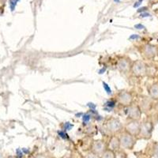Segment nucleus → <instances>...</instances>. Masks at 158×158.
I'll list each match as a JSON object with an SVG mask.
<instances>
[{
  "mask_svg": "<svg viewBox=\"0 0 158 158\" xmlns=\"http://www.w3.org/2000/svg\"><path fill=\"white\" fill-rule=\"evenodd\" d=\"M135 136L130 135L127 132L123 133L119 137V142H120V147L123 149H131L134 147L135 144Z\"/></svg>",
  "mask_w": 158,
  "mask_h": 158,
  "instance_id": "1",
  "label": "nucleus"
},
{
  "mask_svg": "<svg viewBox=\"0 0 158 158\" xmlns=\"http://www.w3.org/2000/svg\"><path fill=\"white\" fill-rule=\"evenodd\" d=\"M131 70H132V73L135 76L138 77H142V76L146 75L147 72V67H146V63L142 61H136L131 65Z\"/></svg>",
  "mask_w": 158,
  "mask_h": 158,
  "instance_id": "2",
  "label": "nucleus"
},
{
  "mask_svg": "<svg viewBox=\"0 0 158 158\" xmlns=\"http://www.w3.org/2000/svg\"><path fill=\"white\" fill-rule=\"evenodd\" d=\"M122 128H123L122 123H121V122L118 120V118H110L109 120H108L106 123L107 131L111 132V133L115 134L117 133V132H119V131L122 130Z\"/></svg>",
  "mask_w": 158,
  "mask_h": 158,
  "instance_id": "3",
  "label": "nucleus"
},
{
  "mask_svg": "<svg viewBox=\"0 0 158 158\" xmlns=\"http://www.w3.org/2000/svg\"><path fill=\"white\" fill-rule=\"evenodd\" d=\"M127 115L131 118V120H139L142 115V111L140 108L136 105H132V106H128L127 108Z\"/></svg>",
  "mask_w": 158,
  "mask_h": 158,
  "instance_id": "4",
  "label": "nucleus"
},
{
  "mask_svg": "<svg viewBox=\"0 0 158 158\" xmlns=\"http://www.w3.org/2000/svg\"><path fill=\"white\" fill-rule=\"evenodd\" d=\"M153 123L150 121H144L142 123L140 124V132L139 135H142L145 138H149L153 131Z\"/></svg>",
  "mask_w": 158,
  "mask_h": 158,
  "instance_id": "5",
  "label": "nucleus"
},
{
  "mask_svg": "<svg viewBox=\"0 0 158 158\" xmlns=\"http://www.w3.org/2000/svg\"><path fill=\"white\" fill-rule=\"evenodd\" d=\"M140 124L138 120H131L126 125V132L133 136H137L140 132Z\"/></svg>",
  "mask_w": 158,
  "mask_h": 158,
  "instance_id": "6",
  "label": "nucleus"
},
{
  "mask_svg": "<svg viewBox=\"0 0 158 158\" xmlns=\"http://www.w3.org/2000/svg\"><path fill=\"white\" fill-rule=\"evenodd\" d=\"M117 100H118V102L123 106H130L132 102L133 97L129 92L123 91L121 92L120 94H118Z\"/></svg>",
  "mask_w": 158,
  "mask_h": 158,
  "instance_id": "7",
  "label": "nucleus"
},
{
  "mask_svg": "<svg viewBox=\"0 0 158 158\" xmlns=\"http://www.w3.org/2000/svg\"><path fill=\"white\" fill-rule=\"evenodd\" d=\"M106 150V144L101 140H97L92 145V152L97 155H101Z\"/></svg>",
  "mask_w": 158,
  "mask_h": 158,
  "instance_id": "8",
  "label": "nucleus"
},
{
  "mask_svg": "<svg viewBox=\"0 0 158 158\" xmlns=\"http://www.w3.org/2000/svg\"><path fill=\"white\" fill-rule=\"evenodd\" d=\"M117 68L123 73H127L128 71L131 70V61L126 58H122L117 63Z\"/></svg>",
  "mask_w": 158,
  "mask_h": 158,
  "instance_id": "9",
  "label": "nucleus"
},
{
  "mask_svg": "<svg viewBox=\"0 0 158 158\" xmlns=\"http://www.w3.org/2000/svg\"><path fill=\"white\" fill-rule=\"evenodd\" d=\"M157 48L154 45L146 44L143 48V53L147 58H153L157 54Z\"/></svg>",
  "mask_w": 158,
  "mask_h": 158,
  "instance_id": "10",
  "label": "nucleus"
},
{
  "mask_svg": "<svg viewBox=\"0 0 158 158\" xmlns=\"http://www.w3.org/2000/svg\"><path fill=\"white\" fill-rule=\"evenodd\" d=\"M108 149L112 151H116L120 148V142H119V138L116 136H112L109 140L108 145Z\"/></svg>",
  "mask_w": 158,
  "mask_h": 158,
  "instance_id": "11",
  "label": "nucleus"
},
{
  "mask_svg": "<svg viewBox=\"0 0 158 158\" xmlns=\"http://www.w3.org/2000/svg\"><path fill=\"white\" fill-rule=\"evenodd\" d=\"M149 94L153 100H158V83L153 84L149 89Z\"/></svg>",
  "mask_w": 158,
  "mask_h": 158,
  "instance_id": "12",
  "label": "nucleus"
},
{
  "mask_svg": "<svg viewBox=\"0 0 158 158\" xmlns=\"http://www.w3.org/2000/svg\"><path fill=\"white\" fill-rule=\"evenodd\" d=\"M100 158H116V156H115V153L114 151L110 150V149H108L101 154Z\"/></svg>",
  "mask_w": 158,
  "mask_h": 158,
  "instance_id": "13",
  "label": "nucleus"
},
{
  "mask_svg": "<svg viewBox=\"0 0 158 158\" xmlns=\"http://www.w3.org/2000/svg\"><path fill=\"white\" fill-rule=\"evenodd\" d=\"M115 101H113V100H110V101H107L105 103V106H106V108L105 109L108 110V111H110V110H112L115 106Z\"/></svg>",
  "mask_w": 158,
  "mask_h": 158,
  "instance_id": "14",
  "label": "nucleus"
},
{
  "mask_svg": "<svg viewBox=\"0 0 158 158\" xmlns=\"http://www.w3.org/2000/svg\"><path fill=\"white\" fill-rule=\"evenodd\" d=\"M102 84H103V87H104V90H105V92L107 93V94H108V95H111V94H112L111 87H110L106 82H104V81H103Z\"/></svg>",
  "mask_w": 158,
  "mask_h": 158,
  "instance_id": "15",
  "label": "nucleus"
},
{
  "mask_svg": "<svg viewBox=\"0 0 158 158\" xmlns=\"http://www.w3.org/2000/svg\"><path fill=\"white\" fill-rule=\"evenodd\" d=\"M58 134H59V136L61 137L62 138H63V139H68L69 138V135H67V133L66 132V131H58Z\"/></svg>",
  "mask_w": 158,
  "mask_h": 158,
  "instance_id": "16",
  "label": "nucleus"
},
{
  "mask_svg": "<svg viewBox=\"0 0 158 158\" xmlns=\"http://www.w3.org/2000/svg\"><path fill=\"white\" fill-rule=\"evenodd\" d=\"M73 125H72L70 123H65L64 124H63V130H64V131H70V130L72 129V127H73Z\"/></svg>",
  "mask_w": 158,
  "mask_h": 158,
  "instance_id": "17",
  "label": "nucleus"
},
{
  "mask_svg": "<svg viewBox=\"0 0 158 158\" xmlns=\"http://www.w3.org/2000/svg\"><path fill=\"white\" fill-rule=\"evenodd\" d=\"M91 115L89 114H85V115H82V119L84 123H88L89 122V120L91 119Z\"/></svg>",
  "mask_w": 158,
  "mask_h": 158,
  "instance_id": "18",
  "label": "nucleus"
},
{
  "mask_svg": "<svg viewBox=\"0 0 158 158\" xmlns=\"http://www.w3.org/2000/svg\"><path fill=\"white\" fill-rule=\"evenodd\" d=\"M85 158H100V157H99V155L96 154V153H94V152H91V153H89Z\"/></svg>",
  "mask_w": 158,
  "mask_h": 158,
  "instance_id": "19",
  "label": "nucleus"
},
{
  "mask_svg": "<svg viewBox=\"0 0 158 158\" xmlns=\"http://www.w3.org/2000/svg\"><path fill=\"white\" fill-rule=\"evenodd\" d=\"M18 0H10V8L12 10H15V6L17 5Z\"/></svg>",
  "mask_w": 158,
  "mask_h": 158,
  "instance_id": "20",
  "label": "nucleus"
},
{
  "mask_svg": "<svg viewBox=\"0 0 158 158\" xmlns=\"http://www.w3.org/2000/svg\"><path fill=\"white\" fill-rule=\"evenodd\" d=\"M138 38H139V36H138V35L134 34V35H132V36H130L129 39L130 40H136V39H138Z\"/></svg>",
  "mask_w": 158,
  "mask_h": 158,
  "instance_id": "21",
  "label": "nucleus"
},
{
  "mask_svg": "<svg viewBox=\"0 0 158 158\" xmlns=\"http://www.w3.org/2000/svg\"><path fill=\"white\" fill-rule=\"evenodd\" d=\"M135 28H136V29H144V26L142 25H141V24H138V25H136L135 26Z\"/></svg>",
  "mask_w": 158,
  "mask_h": 158,
  "instance_id": "22",
  "label": "nucleus"
},
{
  "mask_svg": "<svg viewBox=\"0 0 158 158\" xmlns=\"http://www.w3.org/2000/svg\"><path fill=\"white\" fill-rule=\"evenodd\" d=\"M106 67H103V68H101V70H99V74H104V72H105V71H106Z\"/></svg>",
  "mask_w": 158,
  "mask_h": 158,
  "instance_id": "23",
  "label": "nucleus"
},
{
  "mask_svg": "<svg viewBox=\"0 0 158 158\" xmlns=\"http://www.w3.org/2000/svg\"><path fill=\"white\" fill-rule=\"evenodd\" d=\"M88 107H89V108H91V110L95 109V108H96V105H95V104H92V103H89V104H88Z\"/></svg>",
  "mask_w": 158,
  "mask_h": 158,
  "instance_id": "24",
  "label": "nucleus"
},
{
  "mask_svg": "<svg viewBox=\"0 0 158 158\" xmlns=\"http://www.w3.org/2000/svg\"><path fill=\"white\" fill-rule=\"evenodd\" d=\"M155 155L158 157V145L155 147Z\"/></svg>",
  "mask_w": 158,
  "mask_h": 158,
  "instance_id": "25",
  "label": "nucleus"
},
{
  "mask_svg": "<svg viewBox=\"0 0 158 158\" xmlns=\"http://www.w3.org/2000/svg\"><path fill=\"white\" fill-rule=\"evenodd\" d=\"M36 158H47V156H44V155L40 154V155H38L37 156H36Z\"/></svg>",
  "mask_w": 158,
  "mask_h": 158,
  "instance_id": "26",
  "label": "nucleus"
},
{
  "mask_svg": "<svg viewBox=\"0 0 158 158\" xmlns=\"http://www.w3.org/2000/svg\"><path fill=\"white\" fill-rule=\"evenodd\" d=\"M83 114L82 113H77L76 114V116L77 117V118H80V117H82Z\"/></svg>",
  "mask_w": 158,
  "mask_h": 158,
  "instance_id": "27",
  "label": "nucleus"
},
{
  "mask_svg": "<svg viewBox=\"0 0 158 158\" xmlns=\"http://www.w3.org/2000/svg\"><path fill=\"white\" fill-rule=\"evenodd\" d=\"M146 9H147V8H146V7L142 8V9L138 10V12H142V11H145V10H146Z\"/></svg>",
  "mask_w": 158,
  "mask_h": 158,
  "instance_id": "28",
  "label": "nucleus"
},
{
  "mask_svg": "<svg viewBox=\"0 0 158 158\" xmlns=\"http://www.w3.org/2000/svg\"><path fill=\"white\" fill-rule=\"evenodd\" d=\"M142 17H148V16H149V15H148V14H142Z\"/></svg>",
  "mask_w": 158,
  "mask_h": 158,
  "instance_id": "29",
  "label": "nucleus"
},
{
  "mask_svg": "<svg viewBox=\"0 0 158 158\" xmlns=\"http://www.w3.org/2000/svg\"><path fill=\"white\" fill-rule=\"evenodd\" d=\"M156 109H157V111H158V103L156 104Z\"/></svg>",
  "mask_w": 158,
  "mask_h": 158,
  "instance_id": "30",
  "label": "nucleus"
},
{
  "mask_svg": "<svg viewBox=\"0 0 158 158\" xmlns=\"http://www.w3.org/2000/svg\"><path fill=\"white\" fill-rule=\"evenodd\" d=\"M115 2H118V1H119V0H115Z\"/></svg>",
  "mask_w": 158,
  "mask_h": 158,
  "instance_id": "31",
  "label": "nucleus"
}]
</instances>
